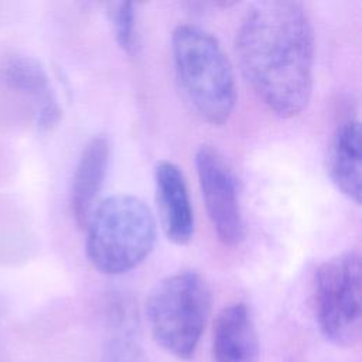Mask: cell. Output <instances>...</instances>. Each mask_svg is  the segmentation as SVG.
<instances>
[{
	"label": "cell",
	"instance_id": "obj_1",
	"mask_svg": "<svg viewBox=\"0 0 362 362\" xmlns=\"http://www.w3.org/2000/svg\"><path fill=\"white\" fill-rule=\"evenodd\" d=\"M235 52L246 82L273 115L290 119L307 107L313 89L314 33L301 3H253L236 31Z\"/></svg>",
	"mask_w": 362,
	"mask_h": 362
},
{
	"label": "cell",
	"instance_id": "obj_2",
	"mask_svg": "<svg viewBox=\"0 0 362 362\" xmlns=\"http://www.w3.org/2000/svg\"><path fill=\"white\" fill-rule=\"evenodd\" d=\"M175 79L191 110L212 126L223 124L236 105L232 65L218 40L206 30L180 24L171 35Z\"/></svg>",
	"mask_w": 362,
	"mask_h": 362
},
{
	"label": "cell",
	"instance_id": "obj_3",
	"mask_svg": "<svg viewBox=\"0 0 362 362\" xmlns=\"http://www.w3.org/2000/svg\"><path fill=\"white\" fill-rule=\"evenodd\" d=\"M83 228L89 263L109 276L127 273L143 263L157 236L153 212L130 194L109 195L95 204Z\"/></svg>",
	"mask_w": 362,
	"mask_h": 362
},
{
	"label": "cell",
	"instance_id": "obj_4",
	"mask_svg": "<svg viewBox=\"0 0 362 362\" xmlns=\"http://www.w3.org/2000/svg\"><path fill=\"white\" fill-rule=\"evenodd\" d=\"M211 311V290L201 274L185 270L160 280L146 303L154 341L178 359L195 354Z\"/></svg>",
	"mask_w": 362,
	"mask_h": 362
},
{
	"label": "cell",
	"instance_id": "obj_5",
	"mask_svg": "<svg viewBox=\"0 0 362 362\" xmlns=\"http://www.w3.org/2000/svg\"><path fill=\"white\" fill-rule=\"evenodd\" d=\"M314 305L322 335L337 346H352L361 338V256L337 255L315 270Z\"/></svg>",
	"mask_w": 362,
	"mask_h": 362
},
{
	"label": "cell",
	"instance_id": "obj_6",
	"mask_svg": "<svg viewBox=\"0 0 362 362\" xmlns=\"http://www.w3.org/2000/svg\"><path fill=\"white\" fill-rule=\"evenodd\" d=\"M195 167L206 214L218 239L225 246H239L245 239V222L232 168L211 144L198 147Z\"/></svg>",
	"mask_w": 362,
	"mask_h": 362
},
{
	"label": "cell",
	"instance_id": "obj_7",
	"mask_svg": "<svg viewBox=\"0 0 362 362\" xmlns=\"http://www.w3.org/2000/svg\"><path fill=\"white\" fill-rule=\"evenodd\" d=\"M1 72L6 83L28 103L37 129L52 130L62 110L45 68L33 57L16 54L6 58Z\"/></svg>",
	"mask_w": 362,
	"mask_h": 362
},
{
	"label": "cell",
	"instance_id": "obj_8",
	"mask_svg": "<svg viewBox=\"0 0 362 362\" xmlns=\"http://www.w3.org/2000/svg\"><path fill=\"white\" fill-rule=\"evenodd\" d=\"M156 202L165 236L175 245H188L194 236V211L180 167L161 160L154 165Z\"/></svg>",
	"mask_w": 362,
	"mask_h": 362
},
{
	"label": "cell",
	"instance_id": "obj_9",
	"mask_svg": "<svg viewBox=\"0 0 362 362\" xmlns=\"http://www.w3.org/2000/svg\"><path fill=\"white\" fill-rule=\"evenodd\" d=\"M214 362H257L259 339L249 308L242 303L225 307L212 328Z\"/></svg>",
	"mask_w": 362,
	"mask_h": 362
},
{
	"label": "cell",
	"instance_id": "obj_10",
	"mask_svg": "<svg viewBox=\"0 0 362 362\" xmlns=\"http://www.w3.org/2000/svg\"><path fill=\"white\" fill-rule=\"evenodd\" d=\"M110 156L106 136L98 134L88 140L76 163L71 185V211L79 226H83L88 214L95 205L102 188Z\"/></svg>",
	"mask_w": 362,
	"mask_h": 362
},
{
	"label": "cell",
	"instance_id": "obj_11",
	"mask_svg": "<svg viewBox=\"0 0 362 362\" xmlns=\"http://www.w3.org/2000/svg\"><path fill=\"white\" fill-rule=\"evenodd\" d=\"M361 124L356 119L342 120L332 137L328 153V174L349 201L361 204Z\"/></svg>",
	"mask_w": 362,
	"mask_h": 362
},
{
	"label": "cell",
	"instance_id": "obj_12",
	"mask_svg": "<svg viewBox=\"0 0 362 362\" xmlns=\"http://www.w3.org/2000/svg\"><path fill=\"white\" fill-rule=\"evenodd\" d=\"M109 20L119 47L132 54L136 48V8L133 3L116 1L107 4Z\"/></svg>",
	"mask_w": 362,
	"mask_h": 362
},
{
	"label": "cell",
	"instance_id": "obj_13",
	"mask_svg": "<svg viewBox=\"0 0 362 362\" xmlns=\"http://www.w3.org/2000/svg\"><path fill=\"white\" fill-rule=\"evenodd\" d=\"M103 362H147V359L134 339L129 335H120L109 342Z\"/></svg>",
	"mask_w": 362,
	"mask_h": 362
}]
</instances>
